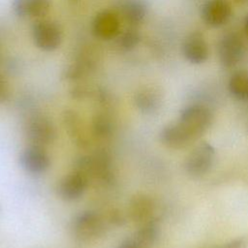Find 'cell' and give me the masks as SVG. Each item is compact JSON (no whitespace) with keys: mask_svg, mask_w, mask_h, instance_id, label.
<instances>
[{"mask_svg":"<svg viewBox=\"0 0 248 248\" xmlns=\"http://www.w3.org/2000/svg\"><path fill=\"white\" fill-rule=\"evenodd\" d=\"M160 141L170 149H183L194 140L176 121L163 127L159 134Z\"/></svg>","mask_w":248,"mask_h":248,"instance_id":"cell-12","label":"cell"},{"mask_svg":"<svg viewBox=\"0 0 248 248\" xmlns=\"http://www.w3.org/2000/svg\"><path fill=\"white\" fill-rule=\"evenodd\" d=\"M63 124L73 142L79 147H87L89 139L86 134L85 126L80 116L74 110H66L63 113Z\"/></svg>","mask_w":248,"mask_h":248,"instance_id":"cell-15","label":"cell"},{"mask_svg":"<svg viewBox=\"0 0 248 248\" xmlns=\"http://www.w3.org/2000/svg\"><path fill=\"white\" fill-rule=\"evenodd\" d=\"M114 129L112 118L105 112L96 114L92 119V132L99 139H107L111 136Z\"/></svg>","mask_w":248,"mask_h":248,"instance_id":"cell-20","label":"cell"},{"mask_svg":"<svg viewBox=\"0 0 248 248\" xmlns=\"http://www.w3.org/2000/svg\"><path fill=\"white\" fill-rule=\"evenodd\" d=\"M87 185V175L78 170H75L61 178L58 183L57 192L64 201H75L84 194Z\"/></svg>","mask_w":248,"mask_h":248,"instance_id":"cell-10","label":"cell"},{"mask_svg":"<svg viewBox=\"0 0 248 248\" xmlns=\"http://www.w3.org/2000/svg\"><path fill=\"white\" fill-rule=\"evenodd\" d=\"M140 36L138 31L129 29L126 30L124 34H122L120 40H119V46L124 50H131L133 49L138 44L140 43Z\"/></svg>","mask_w":248,"mask_h":248,"instance_id":"cell-21","label":"cell"},{"mask_svg":"<svg viewBox=\"0 0 248 248\" xmlns=\"http://www.w3.org/2000/svg\"><path fill=\"white\" fill-rule=\"evenodd\" d=\"M237 1H240V2H247L248 0H237Z\"/></svg>","mask_w":248,"mask_h":248,"instance_id":"cell-26","label":"cell"},{"mask_svg":"<svg viewBox=\"0 0 248 248\" xmlns=\"http://www.w3.org/2000/svg\"><path fill=\"white\" fill-rule=\"evenodd\" d=\"M163 103L161 91L154 86H145L140 89L135 95V105L144 114L157 112Z\"/></svg>","mask_w":248,"mask_h":248,"instance_id":"cell-14","label":"cell"},{"mask_svg":"<svg viewBox=\"0 0 248 248\" xmlns=\"http://www.w3.org/2000/svg\"><path fill=\"white\" fill-rule=\"evenodd\" d=\"M105 226L101 216L94 211H83L72 224L74 237L80 242H92L103 235Z\"/></svg>","mask_w":248,"mask_h":248,"instance_id":"cell-3","label":"cell"},{"mask_svg":"<svg viewBox=\"0 0 248 248\" xmlns=\"http://www.w3.org/2000/svg\"><path fill=\"white\" fill-rule=\"evenodd\" d=\"M243 27H244V31H245L246 35L248 36V15L246 16V17H245V19H244V25H243Z\"/></svg>","mask_w":248,"mask_h":248,"instance_id":"cell-25","label":"cell"},{"mask_svg":"<svg viewBox=\"0 0 248 248\" xmlns=\"http://www.w3.org/2000/svg\"><path fill=\"white\" fill-rule=\"evenodd\" d=\"M215 161V148L209 142L203 140L186 156L183 168L188 176L199 178L205 175L212 168Z\"/></svg>","mask_w":248,"mask_h":248,"instance_id":"cell-2","label":"cell"},{"mask_svg":"<svg viewBox=\"0 0 248 248\" xmlns=\"http://www.w3.org/2000/svg\"><path fill=\"white\" fill-rule=\"evenodd\" d=\"M160 234V227L156 220L151 219L142 223L141 227L138 230L135 239L142 245L144 248H150L153 246Z\"/></svg>","mask_w":248,"mask_h":248,"instance_id":"cell-19","label":"cell"},{"mask_svg":"<svg viewBox=\"0 0 248 248\" xmlns=\"http://www.w3.org/2000/svg\"><path fill=\"white\" fill-rule=\"evenodd\" d=\"M155 204L153 200L144 194L134 196L128 206V213L130 218L137 223H144L152 218Z\"/></svg>","mask_w":248,"mask_h":248,"instance_id":"cell-16","label":"cell"},{"mask_svg":"<svg viewBox=\"0 0 248 248\" xmlns=\"http://www.w3.org/2000/svg\"><path fill=\"white\" fill-rule=\"evenodd\" d=\"M232 10L228 0H206L201 7V16L210 27L219 28L229 22Z\"/></svg>","mask_w":248,"mask_h":248,"instance_id":"cell-7","label":"cell"},{"mask_svg":"<svg viewBox=\"0 0 248 248\" xmlns=\"http://www.w3.org/2000/svg\"><path fill=\"white\" fill-rule=\"evenodd\" d=\"M51 0H13L14 13L21 18L41 19L49 12Z\"/></svg>","mask_w":248,"mask_h":248,"instance_id":"cell-13","label":"cell"},{"mask_svg":"<svg viewBox=\"0 0 248 248\" xmlns=\"http://www.w3.org/2000/svg\"><path fill=\"white\" fill-rule=\"evenodd\" d=\"M122 14L129 23L139 24L147 15V4L144 0H125L122 5Z\"/></svg>","mask_w":248,"mask_h":248,"instance_id":"cell-18","label":"cell"},{"mask_svg":"<svg viewBox=\"0 0 248 248\" xmlns=\"http://www.w3.org/2000/svg\"><path fill=\"white\" fill-rule=\"evenodd\" d=\"M231 95L238 101H248V71L240 70L233 73L228 83Z\"/></svg>","mask_w":248,"mask_h":248,"instance_id":"cell-17","label":"cell"},{"mask_svg":"<svg viewBox=\"0 0 248 248\" xmlns=\"http://www.w3.org/2000/svg\"><path fill=\"white\" fill-rule=\"evenodd\" d=\"M32 38L38 48L53 51L62 42V29L58 23L48 19H39L32 26Z\"/></svg>","mask_w":248,"mask_h":248,"instance_id":"cell-4","label":"cell"},{"mask_svg":"<svg viewBox=\"0 0 248 248\" xmlns=\"http://www.w3.org/2000/svg\"><path fill=\"white\" fill-rule=\"evenodd\" d=\"M182 54L191 64L204 63L209 56V46L204 36L198 31L187 35L182 43Z\"/></svg>","mask_w":248,"mask_h":248,"instance_id":"cell-8","label":"cell"},{"mask_svg":"<svg viewBox=\"0 0 248 248\" xmlns=\"http://www.w3.org/2000/svg\"><path fill=\"white\" fill-rule=\"evenodd\" d=\"M25 135L32 145L43 147L55 140L56 130L48 118L45 116H34L27 121Z\"/></svg>","mask_w":248,"mask_h":248,"instance_id":"cell-6","label":"cell"},{"mask_svg":"<svg viewBox=\"0 0 248 248\" xmlns=\"http://www.w3.org/2000/svg\"><path fill=\"white\" fill-rule=\"evenodd\" d=\"M92 32L102 40H110L117 37L120 32L118 16L110 10L99 12L92 21Z\"/></svg>","mask_w":248,"mask_h":248,"instance_id":"cell-11","label":"cell"},{"mask_svg":"<svg viewBox=\"0 0 248 248\" xmlns=\"http://www.w3.org/2000/svg\"><path fill=\"white\" fill-rule=\"evenodd\" d=\"M19 164L25 171L32 174H40L49 168L50 159L42 146L30 145L21 151Z\"/></svg>","mask_w":248,"mask_h":248,"instance_id":"cell-9","label":"cell"},{"mask_svg":"<svg viewBox=\"0 0 248 248\" xmlns=\"http://www.w3.org/2000/svg\"><path fill=\"white\" fill-rule=\"evenodd\" d=\"M177 122L195 141L210 128L213 113L204 105H190L181 110Z\"/></svg>","mask_w":248,"mask_h":248,"instance_id":"cell-1","label":"cell"},{"mask_svg":"<svg viewBox=\"0 0 248 248\" xmlns=\"http://www.w3.org/2000/svg\"><path fill=\"white\" fill-rule=\"evenodd\" d=\"M10 96V84L8 79L0 74V104L7 101Z\"/></svg>","mask_w":248,"mask_h":248,"instance_id":"cell-22","label":"cell"},{"mask_svg":"<svg viewBox=\"0 0 248 248\" xmlns=\"http://www.w3.org/2000/svg\"><path fill=\"white\" fill-rule=\"evenodd\" d=\"M118 248H144L140 245L135 238L134 239H126L120 243Z\"/></svg>","mask_w":248,"mask_h":248,"instance_id":"cell-24","label":"cell"},{"mask_svg":"<svg viewBox=\"0 0 248 248\" xmlns=\"http://www.w3.org/2000/svg\"><path fill=\"white\" fill-rule=\"evenodd\" d=\"M217 52L220 64L224 68H233L244 55L243 41L236 33H226L218 43Z\"/></svg>","mask_w":248,"mask_h":248,"instance_id":"cell-5","label":"cell"},{"mask_svg":"<svg viewBox=\"0 0 248 248\" xmlns=\"http://www.w3.org/2000/svg\"><path fill=\"white\" fill-rule=\"evenodd\" d=\"M245 244H246V242H245L244 238H235L233 240H230L226 243L215 246L213 248H243L245 246Z\"/></svg>","mask_w":248,"mask_h":248,"instance_id":"cell-23","label":"cell"}]
</instances>
